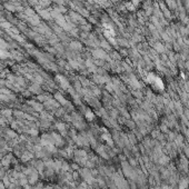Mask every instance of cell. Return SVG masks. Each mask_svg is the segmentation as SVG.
Returning a JSON list of instances; mask_svg holds the SVG:
<instances>
[{"mask_svg":"<svg viewBox=\"0 0 189 189\" xmlns=\"http://www.w3.org/2000/svg\"><path fill=\"white\" fill-rule=\"evenodd\" d=\"M0 114H1V116L2 117H6V118L8 119V118H10V117L12 116L13 111L11 110V109H8V108H7V109H2V110L0 111Z\"/></svg>","mask_w":189,"mask_h":189,"instance_id":"6da1fadb","label":"cell"},{"mask_svg":"<svg viewBox=\"0 0 189 189\" xmlns=\"http://www.w3.org/2000/svg\"><path fill=\"white\" fill-rule=\"evenodd\" d=\"M39 15L41 18H44V20H50V18H51V15H50V12H48V10H40Z\"/></svg>","mask_w":189,"mask_h":189,"instance_id":"7a4b0ae2","label":"cell"},{"mask_svg":"<svg viewBox=\"0 0 189 189\" xmlns=\"http://www.w3.org/2000/svg\"><path fill=\"white\" fill-rule=\"evenodd\" d=\"M70 48H71L72 50H80L81 49V44H79L78 41H72L71 44H70Z\"/></svg>","mask_w":189,"mask_h":189,"instance_id":"3957f363","label":"cell"},{"mask_svg":"<svg viewBox=\"0 0 189 189\" xmlns=\"http://www.w3.org/2000/svg\"><path fill=\"white\" fill-rule=\"evenodd\" d=\"M127 9L128 10H133V7L131 4H127Z\"/></svg>","mask_w":189,"mask_h":189,"instance_id":"277c9868","label":"cell"},{"mask_svg":"<svg viewBox=\"0 0 189 189\" xmlns=\"http://www.w3.org/2000/svg\"><path fill=\"white\" fill-rule=\"evenodd\" d=\"M2 167H4V166H2V162L0 161V168H2Z\"/></svg>","mask_w":189,"mask_h":189,"instance_id":"5b68a950","label":"cell"}]
</instances>
